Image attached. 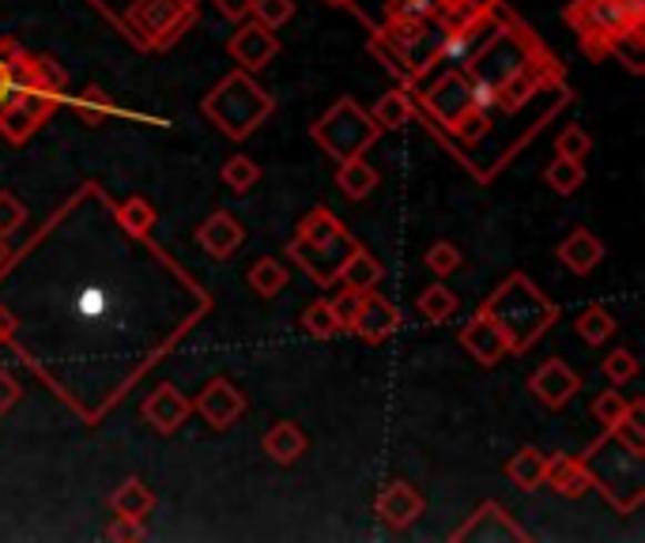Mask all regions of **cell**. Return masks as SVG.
I'll return each mask as SVG.
<instances>
[{"label": "cell", "mask_w": 645, "mask_h": 543, "mask_svg": "<svg viewBox=\"0 0 645 543\" xmlns=\"http://www.w3.org/2000/svg\"><path fill=\"white\" fill-rule=\"evenodd\" d=\"M627 404H631L627 396H619V393H615V389H608V393H601V396H596V404H593V415L601 419L604 426H615V423H619L623 415H627Z\"/></svg>", "instance_id": "obj_39"}, {"label": "cell", "mask_w": 645, "mask_h": 543, "mask_svg": "<svg viewBox=\"0 0 645 543\" xmlns=\"http://www.w3.org/2000/svg\"><path fill=\"white\" fill-rule=\"evenodd\" d=\"M121 227L132 234V238H148L151 234V227H155V208L148 204L144 197H132L121 204Z\"/></svg>", "instance_id": "obj_30"}, {"label": "cell", "mask_w": 645, "mask_h": 543, "mask_svg": "<svg viewBox=\"0 0 645 543\" xmlns=\"http://www.w3.org/2000/svg\"><path fill=\"white\" fill-rule=\"evenodd\" d=\"M544 464H547V456L540 453L536 445H525V450H517L514 456H510L506 475L517 483V487L536 491V487H544Z\"/></svg>", "instance_id": "obj_22"}, {"label": "cell", "mask_w": 645, "mask_h": 543, "mask_svg": "<svg viewBox=\"0 0 645 543\" xmlns=\"http://www.w3.org/2000/svg\"><path fill=\"white\" fill-rule=\"evenodd\" d=\"M75 113L83 118V125L99 129L102 121H110L118 110H113V102H110V94H107V91L91 88L88 94H80V99H75Z\"/></svg>", "instance_id": "obj_32"}, {"label": "cell", "mask_w": 645, "mask_h": 543, "mask_svg": "<svg viewBox=\"0 0 645 543\" xmlns=\"http://www.w3.org/2000/svg\"><path fill=\"white\" fill-rule=\"evenodd\" d=\"M220 178H223V185H226V189H234V193H250V189L261 181V167L253 163L250 155H231V159L223 163Z\"/></svg>", "instance_id": "obj_26"}, {"label": "cell", "mask_w": 645, "mask_h": 543, "mask_svg": "<svg viewBox=\"0 0 645 543\" xmlns=\"http://www.w3.org/2000/svg\"><path fill=\"white\" fill-rule=\"evenodd\" d=\"M193 8L189 0H137L132 8V27L148 46H170L189 27Z\"/></svg>", "instance_id": "obj_8"}, {"label": "cell", "mask_w": 645, "mask_h": 543, "mask_svg": "<svg viewBox=\"0 0 645 543\" xmlns=\"http://www.w3.org/2000/svg\"><path fill=\"white\" fill-rule=\"evenodd\" d=\"M528 389H533V396L540 400V404L547 408H563L566 400H571L577 389H582V378L574 374L566 362L558 359H547L544 366L536 370L533 381H528Z\"/></svg>", "instance_id": "obj_13"}, {"label": "cell", "mask_w": 645, "mask_h": 543, "mask_svg": "<svg viewBox=\"0 0 645 543\" xmlns=\"http://www.w3.org/2000/svg\"><path fill=\"white\" fill-rule=\"evenodd\" d=\"M269 113H272V94L245 69L223 76V83H215L204 94V118L231 140L253 137L269 121Z\"/></svg>", "instance_id": "obj_2"}, {"label": "cell", "mask_w": 645, "mask_h": 543, "mask_svg": "<svg viewBox=\"0 0 645 543\" xmlns=\"http://www.w3.org/2000/svg\"><path fill=\"white\" fill-rule=\"evenodd\" d=\"M468 64H472V83L487 88L498 99L502 88H510L517 76H525L528 50H525V42H521L517 34H495L487 46H483V50L472 53Z\"/></svg>", "instance_id": "obj_6"}, {"label": "cell", "mask_w": 645, "mask_h": 543, "mask_svg": "<svg viewBox=\"0 0 645 543\" xmlns=\"http://www.w3.org/2000/svg\"><path fill=\"white\" fill-rule=\"evenodd\" d=\"M189 412H193V404L182 396L178 385H159L155 393L144 400V419L151 431H159V434H174L189 419Z\"/></svg>", "instance_id": "obj_14"}, {"label": "cell", "mask_w": 645, "mask_h": 543, "mask_svg": "<svg viewBox=\"0 0 645 543\" xmlns=\"http://www.w3.org/2000/svg\"><path fill=\"white\" fill-rule=\"evenodd\" d=\"M310 132H314L325 155H332L336 163H347V159L363 155L366 148H374V140L382 137V125L355 99H340L325 110V118H318V125Z\"/></svg>", "instance_id": "obj_4"}, {"label": "cell", "mask_w": 645, "mask_h": 543, "mask_svg": "<svg viewBox=\"0 0 645 543\" xmlns=\"http://www.w3.org/2000/svg\"><path fill=\"white\" fill-rule=\"evenodd\" d=\"M423 513V494L404 480L385 483L382 494H377V517L385 521L389 529H407L415 525Z\"/></svg>", "instance_id": "obj_12"}, {"label": "cell", "mask_w": 645, "mask_h": 543, "mask_svg": "<svg viewBox=\"0 0 645 543\" xmlns=\"http://www.w3.org/2000/svg\"><path fill=\"white\" fill-rule=\"evenodd\" d=\"M8 257H12V250H8L4 234H0V269H4V264H8Z\"/></svg>", "instance_id": "obj_48"}, {"label": "cell", "mask_w": 645, "mask_h": 543, "mask_svg": "<svg viewBox=\"0 0 645 543\" xmlns=\"http://www.w3.org/2000/svg\"><path fill=\"white\" fill-rule=\"evenodd\" d=\"M439 12H442V0H389V19L423 23V19H434Z\"/></svg>", "instance_id": "obj_34"}, {"label": "cell", "mask_w": 645, "mask_h": 543, "mask_svg": "<svg viewBox=\"0 0 645 543\" xmlns=\"http://www.w3.org/2000/svg\"><path fill=\"white\" fill-rule=\"evenodd\" d=\"M253 16H258V23L276 31V27H283L295 16V0H253Z\"/></svg>", "instance_id": "obj_36"}, {"label": "cell", "mask_w": 645, "mask_h": 543, "mask_svg": "<svg viewBox=\"0 0 645 543\" xmlns=\"http://www.w3.org/2000/svg\"><path fill=\"white\" fill-rule=\"evenodd\" d=\"M16 400H19V381L0 366V419H4V412H12Z\"/></svg>", "instance_id": "obj_45"}, {"label": "cell", "mask_w": 645, "mask_h": 543, "mask_svg": "<svg viewBox=\"0 0 645 543\" xmlns=\"http://www.w3.org/2000/svg\"><path fill=\"white\" fill-rule=\"evenodd\" d=\"M370 118H374L382 129H404L407 118H412V102H407L404 91H389V94L377 99V107H374Z\"/></svg>", "instance_id": "obj_28"}, {"label": "cell", "mask_w": 645, "mask_h": 543, "mask_svg": "<svg viewBox=\"0 0 645 543\" xmlns=\"http://www.w3.org/2000/svg\"><path fill=\"white\" fill-rule=\"evenodd\" d=\"M544 483H552V487L558 494H566V499H582V494H589L596 487V475L585 469L582 461H574V456L555 453V456H547V464H544Z\"/></svg>", "instance_id": "obj_15"}, {"label": "cell", "mask_w": 645, "mask_h": 543, "mask_svg": "<svg viewBox=\"0 0 645 543\" xmlns=\"http://www.w3.org/2000/svg\"><path fill=\"white\" fill-rule=\"evenodd\" d=\"M423 264L431 269L434 275H450L453 269L461 264V250L453 242H434L431 250L423 253Z\"/></svg>", "instance_id": "obj_37"}, {"label": "cell", "mask_w": 645, "mask_h": 543, "mask_svg": "<svg viewBox=\"0 0 645 543\" xmlns=\"http://www.w3.org/2000/svg\"><path fill=\"white\" fill-rule=\"evenodd\" d=\"M476 313H483V318H487L491 325L506 336L510 351H517V355L533 348L536 340L558 321L555 302H547L544 291H540L536 283L528 280V275H521V272L510 275V280L502 283V288L491 294V299L483 302Z\"/></svg>", "instance_id": "obj_1"}, {"label": "cell", "mask_w": 645, "mask_h": 543, "mask_svg": "<svg viewBox=\"0 0 645 543\" xmlns=\"http://www.w3.org/2000/svg\"><path fill=\"white\" fill-rule=\"evenodd\" d=\"M604 378L612 381V385H627V381L638 378V359L631 355L627 348H619V351H612L608 359H604Z\"/></svg>", "instance_id": "obj_35"}, {"label": "cell", "mask_w": 645, "mask_h": 543, "mask_svg": "<svg viewBox=\"0 0 645 543\" xmlns=\"http://www.w3.org/2000/svg\"><path fill=\"white\" fill-rule=\"evenodd\" d=\"M544 178H547V185H552L555 193L571 197V193H577V185H582V181H585V167H582V159H566V155H558L555 163L544 170Z\"/></svg>", "instance_id": "obj_27"}, {"label": "cell", "mask_w": 645, "mask_h": 543, "mask_svg": "<svg viewBox=\"0 0 645 543\" xmlns=\"http://www.w3.org/2000/svg\"><path fill=\"white\" fill-rule=\"evenodd\" d=\"M558 155H566V159H582V155H589L593 151V137L585 129H577V125H571V129H563L558 132Z\"/></svg>", "instance_id": "obj_40"}, {"label": "cell", "mask_w": 645, "mask_h": 543, "mask_svg": "<svg viewBox=\"0 0 645 543\" xmlns=\"http://www.w3.org/2000/svg\"><path fill=\"white\" fill-rule=\"evenodd\" d=\"M370 53H377V57H382V61L389 64V72H393V76H401V80H412V72H407V64L401 61V53H396L393 46H389L382 34H374V38H370Z\"/></svg>", "instance_id": "obj_41"}, {"label": "cell", "mask_w": 645, "mask_h": 543, "mask_svg": "<svg viewBox=\"0 0 645 543\" xmlns=\"http://www.w3.org/2000/svg\"><path fill=\"white\" fill-rule=\"evenodd\" d=\"M16 94V80H12V64L0 61V107Z\"/></svg>", "instance_id": "obj_47"}, {"label": "cell", "mask_w": 645, "mask_h": 543, "mask_svg": "<svg viewBox=\"0 0 645 543\" xmlns=\"http://www.w3.org/2000/svg\"><path fill=\"white\" fill-rule=\"evenodd\" d=\"M336 185L344 189V197L363 200L377 189V170L370 163H363V155L347 159V163H340V170H336Z\"/></svg>", "instance_id": "obj_23"}, {"label": "cell", "mask_w": 645, "mask_h": 543, "mask_svg": "<svg viewBox=\"0 0 645 543\" xmlns=\"http://www.w3.org/2000/svg\"><path fill=\"white\" fill-rule=\"evenodd\" d=\"M16 329H19L16 313H12V310H8V306H0V344H12Z\"/></svg>", "instance_id": "obj_46"}, {"label": "cell", "mask_w": 645, "mask_h": 543, "mask_svg": "<svg viewBox=\"0 0 645 543\" xmlns=\"http://www.w3.org/2000/svg\"><path fill=\"white\" fill-rule=\"evenodd\" d=\"M27 223V208H23V200L12 197V193H4L0 189V234H16L19 227Z\"/></svg>", "instance_id": "obj_38"}, {"label": "cell", "mask_w": 645, "mask_h": 543, "mask_svg": "<svg viewBox=\"0 0 645 543\" xmlns=\"http://www.w3.org/2000/svg\"><path fill=\"white\" fill-rule=\"evenodd\" d=\"M107 536L110 540H125V543H140V540H148V532L140 521H132V517H113V525L107 529Z\"/></svg>", "instance_id": "obj_43"}, {"label": "cell", "mask_w": 645, "mask_h": 543, "mask_svg": "<svg viewBox=\"0 0 645 543\" xmlns=\"http://www.w3.org/2000/svg\"><path fill=\"white\" fill-rule=\"evenodd\" d=\"M642 0H577V8H571V23L582 31V42H612L615 34L631 31V27H642Z\"/></svg>", "instance_id": "obj_7"}, {"label": "cell", "mask_w": 645, "mask_h": 543, "mask_svg": "<svg viewBox=\"0 0 645 543\" xmlns=\"http://www.w3.org/2000/svg\"><path fill=\"white\" fill-rule=\"evenodd\" d=\"M577 336H582L585 344H593V348L608 344V340L615 336V321H612V313L604 310V306L585 310L582 318H577Z\"/></svg>", "instance_id": "obj_25"}, {"label": "cell", "mask_w": 645, "mask_h": 543, "mask_svg": "<svg viewBox=\"0 0 645 543\" xmlns=\"http://www.w3.org/2000/svg\"><path fill=\"white\" fill-rule=\"evenodd\" d=\"M461 344H464V351H468L472 359L480 362V366H495V362L502 359V355H510V344H506V336L491 325L483 313H476V318L464 325V332H461Z\"/></svg>", "instance_id": "obj_16"}, {"label": "cell", "mask_w": 645, "mask_h": 543, "mask_svg": "<svg viewBox=\"0 0 645 543\" xmlns=\"http://www.w3.org/2000/svg\"><path fill=\"white\" fill-rule=\"evenodd\" d=\"M359 299L363 294H355V291H340L336 299H329L332 302V313H336V325L340 329H351V321H355V310H359Z\"/></svg>", "instance_id": "obj_42"}, {"label": "cell", "mask_w": 645, "mask_h": 543, "mask_svg": "<svg viewBox=\"0 0 645 543\" xmlns=\"http://www.w3.org/2000/svg\"><path fill=\"white\" fill-rule=\"evenodd\" d=\"M396 329H401V310H396L389 299H382V294L366 291L363 299H359L351 332H355L359 340H366V344H382V340L393 336Z\"/></svg>", "instance_id": "obj_9"}, {"label": "cell", "mask_w": 645, "mask_h": 543, "mask_svg": "<svg viewBox=\"0 0 645 543\" xmlns=\"http://www.w3.org/2000/svg\"><path fill=\"white\" fill-rule=\"evenodd\" d=\"M245 280H250V288L258 291V294L272 299V294H280L283 288H288V269H283L276 257H261V261L253 264Z\"/></svg>", "instance_id": "obj_24"}, {"label": "cell", "mask_w": 645, "mask_h": 543, "mask_svg": "<svg viewBox=\"0 0 645 543\" xmlns=\"http://www.w3.org/2000/svg\"><path fill=\"white\" fill-rule=\"evenodd\" d=\"M302 450H306V434L299 431V423L283 419V423H272L269 434H264V453L276 464H295Z\"/></svg>", "instance_id": "obj_20"}, {"label": "cell", "mask_w": 645, "mask_h": 543, "mask_svg": "<svg viewBox=\"0 0 645 543\" xmlns=\"http://www.w3.org/2000/svg\"><path fill=\"white\" fill-rule=\"evenodd\" d=\"M355 245L359 242L344 231V223H340L329 208H314V212L299 223V234L291 238V261H295L314 283H321V288H332L340 264L347 261V253L355 250Z\"/></svg>", "instance_id": "obj_3"}, {"label": "cell", "mask_w": 645, "mask_h": 543, "mask_svg": "<svg viewBox=\"0 0 645 543\" xmlns=\"http://www.w3.org/2000/svg\"><path fill=\"white\" fill-rule=\"evenodd\" d=\"M420 313L426 321H434V325H442V321H450L453 318V310H457V294H453L450 288H442V283H434V288H426L420 294Z\"/></svg>", "instance_id": "obj_29"}, {"label": "cell", "mask_w": 645, "mask_h": 543, "mask_svg": "<svg viewBox=\"0 0 645 543\" xmlns=\"http://www.w3.org/2000/svg\"><path fill=\"white\" fill-rule=\"evenodd\" d=\"M242 223L234 219L231 212H212L204 219L201 227H196V242L204 245V253H212V257H231L234 250L242 245Z\"/></svg>", "instance_id": "obj_17"}, {"label": "cell", "mask_w": 645, "mask_h": 543, "mask_svg": "<svg viewBox=\"0 0 645 543\" xmlns=\"http://www.w3.org/2000/svg\"><path fill=\"white\" fill-rule=\"evenodd\" d=\"M215 12L223 19H234V23H242V19L253 16V0H215Z\"/></svg>", "instance_id": "obj_44"}, {"label": "cell", "mask_w": 645, "mask_h": 543, "mask_svg": "<svg viewBox=\"0 0 645 543\" xmlns=\"http://www.w3.org/2000/svg\"><path fill=\"white\" fill-rule=\"evenodd\" d=\"M110 506H113V513H118V517L144 521L148 513H151V506H155V494L144 487V480H137V475H132V480H125L118 491H113Z\"/></svg>", "instance_id": "obj_21"}, {"label": "cell", "mask_w": 645, "mask_h": 543, "mask_svg": "<svg viewBox=\"0 0 645 543\" xmlns=\"http://www.w3.org/2000/svg\"><path fill=\"white\" fill-rule=\"evenodd\" d=\"M426 107H431V113L445 129H453L457 137L468 140V144H476L491 125V110H483L476 102V83H472V76H464L457 69H450L431 91H426Z\"/></svg>", "instance_id": "obj_5"}, {"label": "cell", "mask_w": 645, "mask_h": 543, "mask_svg": "<svg viewBox=\"0 0 645 543\" xmlns=\"http://www.w3.org/2000/svg\"><path fill=\"white\" fill-rule=\"evenodd\" d=\"M276 50H280V38L272 34V27L258 23V19L239 27L234 38H231V57L242 64L245 72H261L264 64L276 57Z\"/></svg>", "instance_id": "obj_11"}, {"label": "cell", "mask_w": 645, "mask_h": 543, "mask_svg": "<svg viewBox=\"0 0 645 543\" xmlns=\"http://www.w3.org/2000/svg\"><path fill=\"white\" fill-rule=\"evenodd\" d=\"M329 8H344V4H351V0H325Z\"/></svg>", "instance_id": "obj_49"}, {"label": "cell", "mask_w": 645, "mask_h": 543, "mask_svg": "<svg viewBox=\"0 0 645 543\" xmlns=\"http://www.w3.org/2000/svg\"><path fill=\"white\" fill-rule=\"evenodd\" d=\"M558 261H563L574 275H589L596 264L604 261L601 238H596L593 231H585V227H577V231L566 234L563 245H558Z\"/></svg>", "instance_id": "obj_18"}, {"label": "cell", "mask_w": 645, "mask_h": 543, "mask_svg": "<svg viewBox=\"0 0 645 543\" xmlns=\"http://www.w3.org/2000/svg\"><path fill=\"white\" fill-rule=\"evenodd\" d=\"M608 50L619 57V61L627 64L631 72H642L645 69V64H642V27H631V31L615 34L612 42H608Z\"/></svg>", "instance_id": "obj_33"}, {"label": "cell", "mask_w": 645, "mask_h": 543, "mask_svg": "<svg viewBox=\"0 0 645 543\" xmlns=\"http://www.w3.org/2000/svg\"><path fill=\"white\" fill-rule=\"evenodd\" d=\"M302 329H306L314 340H332V336H336L340 325H336V313H332V302L318 299L314 306H306V313H302Z\"/></svg>", "instance_id": "obj_31"}, {"label": "cell", "mask_w": 645, "mask_h": 543, "mask_svg": "<svg viewBox=\"0 0 645 543\" xmlns=\"http://www.w3.org/2000/svg\"><path fill=\"white\" fill-rule=\"evenodd\" d=\"M196 412L208 419V426L226 431V426L239 423V415L245 412V396L226 378H215V381H208L201 389V396H196Z\"/></svg>", "instance_id": "obj_10"}, {"label": "cell", "mask_w": 645, "mask_h": 543, "mask_svg": "<svg viewBox=\"0 0 645 543\" xmlns=\"http://www.w3.org/2000/svg\"><path fill=\"white\" fill-rule=\"evenodd\" d=\"M382 275H385L382 264H377L374 257L363 250V245H355V250L347 253V261L340 264L336 283L340 288H347V291H355V294H366V291H374L377 283H382Z\"/></svg>", "instance_id": "obj_19"}]
</instances>
